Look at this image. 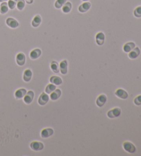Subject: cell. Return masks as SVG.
Here are the masks:
<instances>
[{
    "label": "cell",
    "mask_w": 141,
    "mask_h": 156,
    "mask_svg": "<svg viewBox=\"0 0 141 156\" xmlns=\"http://www.w3.org/2000/svg\"><path fill=\"white\" fill-rule=\"evenodd\" d=\"M32 72L30 70L27 69L24 72V75H23V79H24V81L29 82L32 79Z\"/></svg>",
    "instance_id": "cell-21"
},
{
    "label": "cell",
    "mask_w": 141,
    "mask_h": 156,
    "mask_svg": "<svg viewBox=\"0 0 141 156\" xmlns=\"http://www.w3.org/2000/svg\"><path fill=\"white\" fill-rule=\"evenodd\" d=\"M91 8V3L89 1H84L79 6V11L81 13H86Z\"/></svg>",
    "instance_id": "cell-8"
},
{
    "label": "cell",
    "mask_w": 141,
    "mask_h": 156,
    "mask_svg": "<svg viewBox=\"0 0 141 156\" xmlns=\"http://www.w3.org/2000/svg\"><path fill=\"white\" fill-rule=\"evenodd\" d=\"M82 1H88L89 0H82Z\"/></svg>",
    "instance_id": "cell-33"
},
{
    "label": "cell",
    "mask_w": 141,
    "mask_h": 156,
    "mask_svg": "<svg viewBox=\"0 0 141 156\" xmlns=\"http://www.w3.org/2000/svg\"><path fill=\"white\" fill-rule=\"evenodd\" d=\"M105 36L104 33L102 32H98L96 35V42L98 45H103L105 43Z\"/></svg>",
    "instance_id": "cell-11"
},
{
    "label": "cell",
    "mask_w": 141,
    "mask_h": 156,
    "mask_svg": "<svg viewBox=\"0 0 141 156\" xmlns=\"http://www.w3.org/2000/svg\"><path fill=\"white\" fill-rule=\"evenodd\" d=\"M61 96V91L59 89H56L50 94V99L52 100H57Z\"/></svg>",
    "instance_id": "cell-18"
},
{
    "label": "cell",
    "mask_w": 141,
    "mask_h": 156,
    "mask_svg": "<svg viewBox=\"0 0 141 156\" xmlns=\"http://www.w3.org/2000/svg\"><path fill=\"white\" fill-rule=\"evenodd\" d=\"M41 50H40L39 48H36L32 50L30 53V57L32 58V59L35 60L37 58H39V57L41 55Z\"/></svg>",
    "instance_id": "cell-15"
},
{
    "label": "cell",
    "mask_w": 141,
    "mask_h": 156,
    "mask_svg": "<svg viewBox=\"0 0 141 156\" xmlns=\"http://www.w3.org/2000/svg\"><path fill=\"white\" fill-rule=\"evenodd\" d=\"M6 25L11 28H17L19 26V22L15 19L13 17H8L6 20Z\"/></svg>",
    "instance_id": "cell-5"
},
{
    "label": "cell",
    "mask_w": 141,
    "mask_h": 156,
    "mask_svg": "<svg viewBox=\"0 0 141 156\" xmlns=\"http://www.w3.org/2000/svg\"><path fill=\"white\" fill-rule=\"evenodd\" d=\"M66 2V0H56L54 3V7L57 9H60L63 7L64 3Z\"/></svg>",
    "instance_id": "cell-27"
},
{
    "label": "cell",
    "mask_w": 141,
    "mask_h": 156,
    "mask_svg": "<svg viewBox=\"0 0 141 156\" xmlns=\"http://www.w3.org/2000/svg\"><path fill=\"white\" fill-rule=\"evenodd\" d=\"M30 148L33 150V151H41L43 149L44 146H43V144L41 142H37V141H34L32 142L31 144H30Z\"/></svg>",
    "instance_id": "cell-6"
},
{
    "label": "cell",
    "mask_w": 141,
    "mask_h": 156,
    "mask_svg": "<svg viewBox=\"0 0 141 156\" xmlns=\"http://www.w3.org/2000/svg\"><path fill=\"white\" fill-rule=\"evenodd\" d=\"M41 22H42V18L39 15H37L34 17L33 20L32 21V26L34 28H37L39 27L41 24Z\"/></svg>",
    "instance_id": "cell-16"
},
{
    "label": "cell",
    "mask_w": 141,
    "mask_h": 156,
    "mask_svg": "<svg viewBox=\"0 0 141 156\" xmlns=\"http://www.w3.org/2000/svg\"><path fill=\"white\" fill-rule=\"evenodd\" d=\"M17 0H8V6L9 8L11 9V10H13L17 6Z\"/></svg>",
    "instance_id": "cell-28"
},
{
    "label": "cell",
    "mask_w": 141,
    "mask_h": 156,
    "mask_svg": "<svg viewBox=\"0 0 141 156\" xmlns=\"http://www.w3.org/2000/svg\"><path fill=\"white\" fill-rule=\"evenodd\" d=\"M8 1V0H0V2H3V1Z\"/></svg>",
    "instance_id": "cell-32"
},
{
    "label": "cell",
    "mask_w": 141,
    "mask_h": 156,
    "mask_svg": "<svg viewBox=\"0 0 141 156\" xmlns=\"http://www.w3.org/2000/svg\"><path fill=\"white\" fill-rule=\"evenodd\" d=\"M26 55H25L23 52L18 53V54H17L16 62L18 64V65L20 66L24 65L25 63H26Z\"/></svg>",
    "instance_id": "cell-4"
},
{
    "label": "cell",
    "mask_w": 141,
    "mask_h": 156,
    "mask_svg": "<svg viewBox=\"0 0 141 156\" xmlns=\"http://www.w3.org/2000/svg\"><path fill=\"white\" fill-rule=\"evenodd\" d=\"M50 81L51 83L54 84L55 85H59L62 83V79L61 78L57 76H52L50 78Z\"/></svg>",
    "instance_id": "cell-20"
},
{
    "label": "cell",
    "mask_w": 141,
    "mask_h": 156,
    "mask_svg": "<svg viewBox=\"0 0 141 156\" xmlns=\"http://www.w3.org/2000/svg\"><path fill=\"white\" fill-rule=\"evenodd\" d=\"M134 15L136 18L141 17V6L136 7L134 10Z\"/></svg>",
    "instance_id": "cell-29"
},
{
    "label": "cell",
    "mask_w": 141,
    "mask_h": 156,
    "mask_svg": "<svg viewBox=\"0 0 141 156\" xmlns=\"http://www.w3.org/2000/svg\"><path fill=\"white\" fill-rule=\"evenodd\" d=\"M49 99H50V97L48 96V94H46L45 92H43L39 96V99H38V103L41 106L45 105V104L47 103Z\"/></svg>",
    "instance_id": "cell-3"
},
{
    "label": "cell",
    "mask_w": 141,
    "mask_h": 156,
    "mask_svg": "<svg viewBox=\"0 0 141 156\" xmlns=\"http://www.w3.org/2000/svg\"><path fill=\"white\" fill-rule=\"evenodd\" d=\"M140 54V50L138 47H135L132 50L129 52L128 56L131 59H135L138 57Z\"/></svg>",
    "instance_id": "cell-9"
},
{
    "label": "cell",
    "mask_w": 141,
    "mask_h": 156,
    "mask_svg": "<svg viewBox=\"0 0 141 156\" xmlns=\"http://www.w3.org/2000/svg\"><path fill=\"white\" fill-rule=\"evenodd\" d=\"M72 3L70 2V1H66V2L64 3V5L63 6L62 11L64 13H69L72 10Z\"/></svg>",
    "instance_id": "cell-22"
},
{
    "label": "cell",
    "mask_w": 141,
    "mask_h": 156,
    "mask_svg": "<svg viewBox=\"0 0 141 156\" xmlns=\"http://www.w3.org/2000/svg\"><path fill=\"white\" fill-rule=\"evenodd\" d=\"M53 134H54V130L52 128H45L41 131V136L43 138H46L52 136Z\"/></svg>",
    "instance_id": "cell-13"
},
{
    "label": "cell",
    "mask_w": 141,
    "mask_h": 156,
    "mask_svg": "<svg viewBox=\"0 0 141 156\" xmlns=\"http://www.w3.org/2000/svg\"><path fill=\"white\" fill-rule=\"evenodd\" d=\"M26 93H27V91H26V89L21 88V89H17V90L15 92V97H16V98H17V99H20V98H24Z\"/></svg>",
    "instance_id": "cell-19"
},
{
    "label": "cell",
    "mask_w": 141,
    "mask_h": 156,
    "mask_svg": "<svg viewBox=\"0 0 141 156\" xmlns=\"http://www.w3.org/2000/svg\"><path fill=\"white\" fill-rule=\"evenodd\" d=\"M55 89H56V86H55V85L52 84V83H50V84L47 85L46 87H45V92L47 94H50L53 91L55 90Z\"/></svg>",
    "instance_id": "cell-25"
},
{
    "label": "cell",
    "mask_w": 141,
    "mask_h": 156,
    "mask_svg": "<svg viewBox=\"0 0 141 156\" xmlns=\"http://www.w3.org/2000/svg\"><path fill=\"white\" fill-rule=\"evenodd\" d=\"M115 95L121 99L125 100L128 98V93L123 89H118L115 92Z\"/></svg>",
    "instance_id": "cell-7"
},
{
    "label": "cell",
    "mask_w": 141,
    "mask_h": 156,
    "mask_svg": "<svg viewBox=\"0 0 141 156\" xmlns=\"http://www.w3.org/2000/svg\"><path fill=\"white\" fill-rule=\"evenodd\" d=\"M25 1H26L28 4H32V3H33L34 0H25Z\"/></svg>",
    "instance_id": "cell-31"
},
{
    "label": "cell",
    "mask_w": 141,
    "mask_h": 156,
    "mask_svg": "<svg viewBox=\"0 0 141 156\" xmlns=\"http://www.w3.org/2000/svg\"><path fill=\"white\" fill-rule=\"evenodd\" d=\"M68 63L66 60L62 61L59 64V70L60 72L62 75H66L68 73Z\"/></svg>",
    "instance_id": "cell-12"
},
{
    "label": "cell",
    "mask_w": 141,
    "mask_h": 156,
    "mask_svg": "<svg viewBox=\"0 0 141 156\" xmlns=\"http://www.w3.org/2000/svg\"><path fill=\"white\" fill-rule=\"evenodd\" d=\"M25 6H26V1H25V0H17L16 7L19 10H24Z\"/></svg>",
    "instance_id": "cell-26"
},
{
    "label": "cell",
    "mask_w": 141,
    "mask_h": 156,
    "mask_svg": "<svg viewBox=\"0 0 141 156\" xmlns=\"http://www.w3.org/2000/svg\"><path fill=\"white\" fill-rule=\"evenodd\" d=\"M123 147L125 151L129 153H134L136 151V148L134 144L128 141L124 142L123 144Z\"/></svg>",
    "instance_id": "cell-1"
},
{
    "label": "cell",
    "mask_w": 141,
    "mask_h": 156,
    "mask_svg": "<svg viewBox=\"0 0 141 156\" xmlns=\"http://www.w3.org/2000/svg\"><path fill=\"white\" fill-rule=\"evenodd\" d=\"M107 101V96L105 94H101L100 96H98L97 98L96 103V105L99 107H101L105 104V102Z\"/></svg>",
    "instance_id": "cell-14"
},
{
    "label": "cell",
    "mask_w": 141,
    "mask_h": 156,
    "mask_svg": "<svg viewBox=\"0 0 141 156\" xmlns=\"http://www.w3.org/2000/svg\"><path fill=\"white\" fill-rule=\"evenodd\" d=\"M121 114V110L119 107L114 108L107 112V116L110 118H117L120 116Z\"/></svg>",
    "instance_id": "cell-2"
},
{
    "label": "cell",
    "mask_w": 141,
    "mask_h": 156,
    "mask_svg": "<svg viewBox=\"0 0 141 156\" xmlns=\"http://www.w3.org/2000/svg\"><path fill=\"white\" fill-rule=\"evenodd\" d=\"M9 10V7L8 6V3L6 1L1 2V4L0 5V13L1 14L4 15L6 13H8V11Z\"/></svg>",
    "instance_id": "cell-23"
},
{
    "label": "cell",
    "mask_w": 141,
    "mask_h": 156,
    "mask_svg": "<svg viewBox=\"0 0 141 156\" xmlns=\"http://www.w3.org/2000/svg\"><path fill=\"white\" fill-rule=\"evenodd\" d=\"M136 47V44L134 42H127L123 45V51L126 53H129L131 50H132Z\"/></svg>",
    "instance_id": "cell-17"
},
{
    "label": "cell",
    "mask_w": 141,
    "mask_h": 156,
    "mask_svg": "<svg viewBox=\"0 0 141 156\" xmlns=\"http://www.w3.org/2000/svg\"><path fill=\"white\" fill-rule=\"evenodd\" d=\"M50 68L54 73H59L60 72L59 70V65L57 61H52L50 64Z\"/></svg>",
    "instance_id": "cell-24"
},
{
    "label": "cell",
    "mask_w": 141,
    "mask_h": 156,
    "mask_svg": "<svg viewBox=\"0 0 141 156\" xmlns=\"http://www.w3.org/2000/svg\"><path fill=\"white\" fill-rule=\"evenodd\" d=\"M34 96H35V94H34L33 91L27 92L24 97V101L26 104H30L34 99Z\"/></svg>",
    "instance_id": "cell-10"
},
{
    "label": "cell",
    "mask_w": 141,
    "mask_h": 156,
    "mask_svg": "<svg viewBox=\"0 0 141 156\" xmlns=\"http://www.w3.org/2000/svg\"><path fill=\"white\" fill-rule=\"evenodd\" d=\"M134 103L137 106L141 105V95H138L134 98Z\"/></svg>",
    "instance_id": "cell-30"
}]
</instances>
